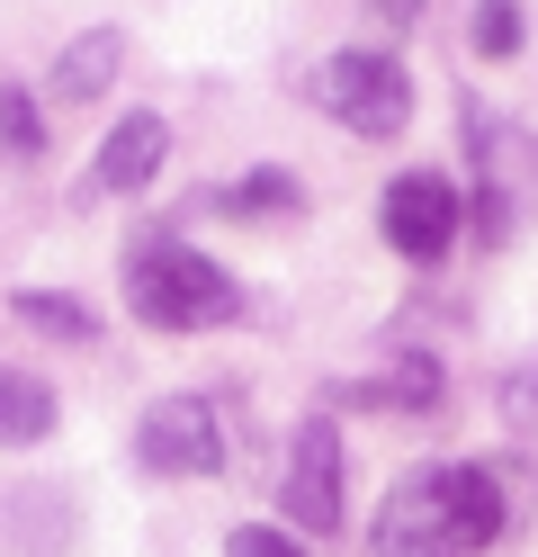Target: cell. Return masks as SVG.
Returning a JSON list of instances; mask_svg holds the SVG:
<instances>
[{
  "instance_id": "4",
  "label": "cell",
  "mask_w": 538,
  "mask_h": 557,
  "mask_svg": "<svg viewBox=\"0 0 538 557\" xmlns=\"http://www.w3.org/2000/svg\"><path fill=\"white\" fill-rule=\"evenodd\" d=\"M278 504H287V521H297V540L341 531V432H333V413H305V423H297Z\"/></svg>"
},
{
  "instance_id": "1",
  "label": "cell",
  "mask_w": 538,
  "mask_h": 557,
  "mask_svg": "<svg viewBox=\"0 0 538 557\" xmlns=\"http://www.w3.org/2000/svg\"><path fill=\"white\" fill-rule=\"evenodd\" d=\"M126 306H135V324H153V333H207V324L242 315V288L198 252V243L143 234L135 261H126Z\"/></svg>"
},
{
  "instance_id": "11",
  "label": "cell",
  "mask_w": 538,
  "mask_h": 557,
  "mask_svg": "<svg viewBox=\"0 0 538 557\" xmlns=\"http://www.w3.org/2000/svg\"><path fill=\"white\" fill-rule=\"evenodd\" d=\"M54 432V387L36 369H0V449H36Z\"/></svg>"
},
{
  "instance_id": "8",
  "label": "cell",
  "mask_w": 538,
  "mask_h": 557,
  "mask_svg": "<svg viewBox=\"0 0 538 557\" xmlns=\"http://www.w3.org/2000/svg\"><path fill=\"white\" fill-rule=\"evenodd\" d=\"M162 153H171V126H162V109H126L117 126L99 135V162H90L82 198H126V189H143V181L162 171Z\"/></svg>"
},
{
  "instance_id": "13",
  "label": "cell",
  "mask_w": 538,
  "mask_h": 557,
  "mask_svg": "<svg viewBox=\"0 0 538 557\" xmlns=\"http://www.w3.org/2000/svg\"><path fill=\"white\" fill-rule=\"evenodd\" d=\"M10 315H18L27 333H54V342H99V315H90L82 297H63V288H18Z\"/></svg>"
},
{
  "instance_id": "7",
  "label": "cell",
  "mask_w": 538,
  "mask_h": 557,
  "mask_svg": "<svg viewBox=\"0 0 538 557\" xmlns=\"http://www.w3.org/2000/svg\"><path fill=\"white\" fill-rule=\"evenodd\" d=\"M377 557H458L449 548V504H440V468H413L395 495L377 504V531H368Z\"/></svg>"
},
{
  "instance_id": "2",
  "label": "cell",
  "mask_w": 538,
  "mask_h": 557,
  "mask_svg": "<svg viewBox=\"0 0 538 557\" xmlns=\"http://www.w3.org/2000/svg\"><path fill=\"white\" fill-rule=\"evenodd\" d=\"M305 99H314L323 117H341L350 135H377V145L413 126V73H404L386 46H350V54H333V63H314Z\"/></svg>"
},
{
  "instance_id": "6",
  "label": "cell",
  "mask_w": 538,
  "mask_h": 557,
  "mask_svg": "<svg viewBox=\"0 0 538 557\" xmlns=\"http://www.w3.org/2000/svg\"><path fill=\"white\" fill-rule=\"evenodd\" d=\"M466 153H476V207H485V243H512V225H521V207H529V145L502 117H485V109H466Z\"/></svg>"
},
{
  "instance_id": "3",
  "label": "cell",
  "mask_w": 538,
  "mask_h": 557,
  "mask_svg": "<svg viewBox=\"0 0 538 557\" xmlns=\"http://www.w3.org/2000/svg\"><path fill=\"white\" fill-rule=\"evenodd\" d=\"M377 225L404 261H449V243L466 225V189L449 171H395L386 198H377Z\"/></svg>"
},
{
  "instance_id": "16",
  "label": "cell",
  "mask_w": 538,
  "mask_h": 557,
  "mask_svg": "<svg viewBox=\"0 0 538 557\" xmlns=\"http://www.w3.org/2000/svg\"><path fill=\"white\" fill-rule=\"evenodd\" d=\"M0 145H10L18 162H36V153H46V117H36V99L10 82V90H0Z\"/></svg>"
},
{
  "instance_id": "15",
  "label": "cell",
  "mask_w": 538,
  "mask_h": 557,
  "mask_svg": "<svg viewBox=\"0 0 538 557\" xmlns=\"http://www.w3.org/2000/svg\"><path fill=\"white\" fill-rule=\"evenodd\" d=\"M529 37V18H521V0H476V54L502 63V54H521Z\"/></svg>"
},
{
  "instance_id": "19",
  "label": "cell",
  "mask_w": 538,
  "mask_h": 557,
  "mask_svg": "<svg viewBox=\"0 0 538 557\" xmlns=\"http://www.w3.org/2000/svg\"><path fill=\"white\" fill-rule=\"evenodd\" d=\"M368 10H377L386 27H413V18H422V0H368Z\"/></svg>"
},
{
  "instance_id": "12",
  "label": "cell",
  "mask_w": 538,
  "mask_h": 557,
  "mask_svg": "<svg viewBox=\"0 0 538 557\" xmlns=\"http://www.w3.org/2000/svg\"><path fill=\"white\" fill-rule=\"evenodd\" d=\"M440 387H449V377H440V360H430V351H395L359 396H368V405H395V413H430V405H440Z\"/></svg>"
},
{
  "instance_id": "17",
  "label": "cell",
  "mask_w": 538,
  "mask_h": 557,
  "mask_svg": "<svg viewBox=\"0 0 538 557\" xmlns=\"http://www.w3.org/2000/svg\"><path fill=\"white\" fill-rule=\"evenodd\" d=\"M225 557H305L297 531H270V521H242V531L225 540Z\"/></svg>"
},
{
  "instance_id": "10",
  "label": "cell",
  "mask_w": 538,
  "mask_h": 557,
  "mask_svg": "<svg viewBox=\"0 0 538 557\" xmlns=\"http://www.w3.org/2000/svg\"><path fill=\"white\" fill-rule=\"evenodd\" d=\"M117 63H126L117 27H82V37L54 54V99H99L108 82H117Z\"/></svg>"
},
{
  "instance_id": "5",
  "label": "cell",
  "mask_w": 538,
  "mask_h": 557,
  "mask_svg": "<svg viewBox=\"0 0 538 557\" xmlns=\"http://www.w3.org/2000/svg\"><path fill=\"white\" fill-rule=\"evenodd\" d=\"M135 459L162 468V476H215L225 468V423H215L207 396H162L135 423Z\"/></svg>"
},
{
  "instance_id": "18",
  "label": "cell",
  "mask_w": 538,
  "mask_h": 557,
  "mask_svg": "<svg viewBox=\"0 0 538 557\" xmlns=\"http://www.w3.org/2000/svg\"><path fill=\"white\" fill-rule=\"evenodd\" d=\"M502 413H512L521 432L538 423V369H529V377H512V387H502Z\"/></svg>"
},
{
  "instance_id": "9",
  "label": "cell",
  "mask_w": 538,
  "mask_h": 557,
  "mask_svg": "<svg viewBox=\"0 0 538 557\" xmlns=\"http://www.w3.org/2000/svg\"><path fill=\"white\" fill-rule=\"evenodd\" d=\"M440 504H449V548H458V557H476V548L502 540V485H493V468L449 459V468H440Z\"/></svg>"
},
{
  "instance_id": "14",
  "label": "cell",
  "mask_w": 538,
  "mask_h": 557,
  "mask_svg": "<svg viewBox=\"0 0 538 557\" xmlns=\"http://www.w3.org/2000/svg\"><path fill=\"white\" fill-rule=\"evenodd\" d=\"M215 207H225V216H287V207H305V189L287 181V171H242Z\"/></svg>"
}]
</instances>
